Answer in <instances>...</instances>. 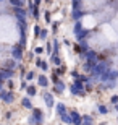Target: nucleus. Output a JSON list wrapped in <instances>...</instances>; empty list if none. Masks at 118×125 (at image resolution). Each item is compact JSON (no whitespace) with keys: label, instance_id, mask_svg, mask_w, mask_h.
Listing matches in <instances>:
<instances>
[{"label":"nucleus","instance_id":"obj_4","mask_svg":"<svg viewBox=\"0 0 118 125\" xmlns=\"http://www.w3.org/2000/svg\"><path fill=\"white\" fill-rule=\"evenodd\" d=\"M115 26H117V29H118V18L115 20Z\"/></svg>","mask_w":118,"mask_h":125},{"label":"nucleus","instance_id":"obj_1","mask_svg":"<svg viewBox=\"0 0 118 125\" xmlns=\"http://www.w3.org/2000/svg\"><path fill=\"white\" fill-rule=\"evenodd\" d=\"M18 39V29L11 18H0V41L15 42Z\"/></svg>","mask_w":118,"mask_h":125},{"label":"nucleus","instance_id":"obj_3","mask_svg":"<svg viewBox=\"0 0 118 125\" xmlns=\"http://www.w3.org/2000/svg\"><path fill=\"white\" fill-rule=\"evenodd\" d=\"M82 23H84V26H86V28H92V26L95 24V18H92V16H86Z\"/></svg>","mask_w":118,"mask_h":125},{"label":"nucleus","instance_id":"obj_2","mask_svg":"<svg viewBox=\"0 0 118 125\" xmlns=\"http://www.w3.org/2000/svg\"><path fill=\"white\" fill-rule=\"evenodd\" d=\"M104 36L107 39H110V41H117V32L110 28V26H104Z\"/></svg>","mask_w":118,"mask_h":125}]
</instances>
